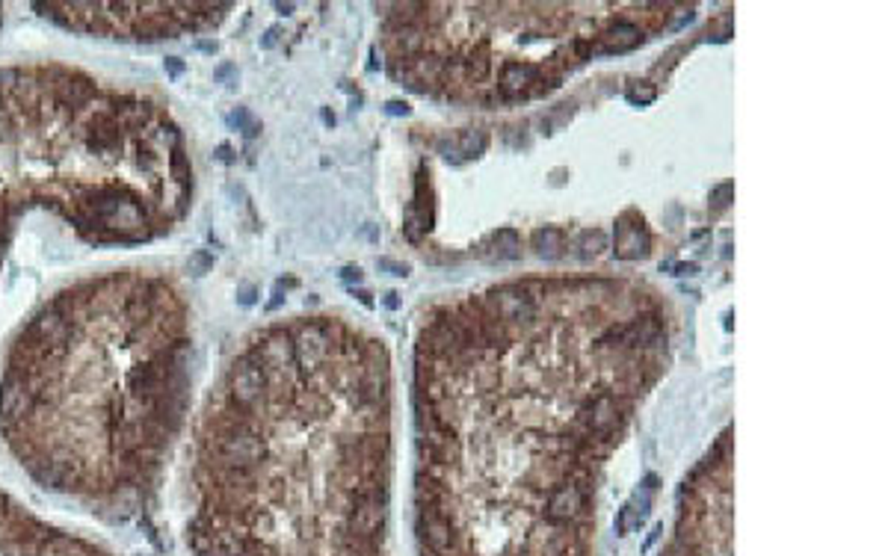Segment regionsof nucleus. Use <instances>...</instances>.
Wrapping results in <instances>:
<instances>
[{
    "instance_id": "7",
    "label": "nucleus",
    "mask_w": 888,
    "mask_h": 556,
    "mask_svg": "<svg viewBox=\"0 0 888 556\" xmlns=\"http://www.w3.org/2000/svg\"><path fill=\"white\" fill-rule=\"evenodd\" d=\"M542 83V74L536 66L530 63H506L501 68V92L506 98H521V95H530L533 86Z\"/></svg>"
},
{
    "instance_id": "2",
    "label": "nucleus",
    "mask_w": 888,
    "mask_h": 556,
    "mask_svg": "<svg viewBox=\"0 0 888 556\" xmlns=\"http://www.w3.org/2000/svg\"><path fill=\"white\" fill-rule=\"evenodd\" d=\"M190 198L187 143L160 98L59 63L0 68V267L36 207L92 246H140L181 222Z\"/></svg>"
},
{
    "instance_id": "27",
    "label": "nucleus",
    "mask_w": 888,
    "mask_h": 556,
    "mask_svg": "<svg viewBox=\"0 0 888 556\" xmlns=\"http://www.w3.org/2000/svg\"><path fill=\"white\" fill-rule=\"evenodd\" d=\"M341 275L347 278V282H362V269H359V267H347Z\"/></svg>"
},
{
    "instance_id": "10",
    "label": "nucleus",
    "mask_w": 888,
    "mask_h": 556,
    "mask_svg": "<svg viewBox=\"0 0 888 556\" xmlns=\"http://www.w3.org/2000/svg\"><path fill=\"white\" fill-rule=\"evenodd\" d=\"M583 509V491L575 483H560L548 498V518L551 521H571Z\"/></svg>"
},
{
    "instance_id": "3",
    "label": "nucleus",
    "mask_w": 888,
    "mask_h": 556,
    "mask_svg": "<svg viewBox=\"0 0 888 556\" xmlns=\"http://www.w3.org/2000/svg\"><path fill=\"white\" fill-rule=\"evenodd\" d=\"M36 9L74 33L157 42L213 27L228 4H36Z\"/></svg>"
},
{
    "instance_id": "14",
    "label": "nucleus",
    "mask_w": 888,
    "mask_h": 556,
    "mask_svg": "<svg viewBox=\"0 0 888 556\" xmlns=\"http://www.w3.org/2000/svg\"><path fill=\"white\" fill-rule=\"evenodd\" d=\"M533 249H536V254L545 257V261H557L563 254V231L554 225H545L539 231H533Z\"/></svg>"
},
{
    "instance_id": "24",
    "label": "nucleus",
    "mask_w": 888,
    "mask_h": 556,
    "mask_svg": "<svg viewBox=\"0 0 888 556\" xmlns=\"http://www.w3.org/2000/svg\"><path fill=\"white\" fill-rule=\"evenodd\" d=\"M163 66H166V71H169L172 77H178V74H181V71H184V63H181V59H175V56H169V59H166V63H163Z\"/></svg>"
},
{
    "instance_id": "28",
    "label": "nucleus",
    "mask_w": 888,
    "mask_h": 556,
    "mask_svg": "<svg viewBox=\"0 0 888 556\" xmlns=\"http://www.w3.org/2000/svg\"><path fill=\"white\" fill-rule=\"evenodd\" d=\"M675 269H678L675 275H696V264H678Z\"/></svg>"
},
{
    "instance_id": "8",
    "label": "nucleus",
    "mask_w": 888,
    "mask_h": 556,
    "mask_svg": "<svg viewBox=\"0 0 888 556\" xmlns=\"http://www.w3.org/2000/svg\"><path fill=\"white\" fill-rule=\"evenodd\" d=\"M648 246H651V240H648V231L643 228V220H634V222L622 220L616 225V254L622 257V261H637V257H645Z\"/></svg>"
},
{
    "instance_id": "6",
    "label": "nucleus",
    "mask_w": 888,
    "mask_h": 556,
    "mask_svg": "<svg viewBox=\"0 0 888 556\" xmlns=\"http://www.w3.org/2000/svg\"><path fill=\"white\" fill-rule=\"evenodd\" d=\"M616 341L619 346H651L660 341V323L655 316H637L625 326H616L604 334V344Z\"/></svg>"
},
{
    "instance_id": "23",
    "label": "nucleus",
    "mask_w": 888,
    "mask_h": 556,
    "mask_svg": "<svg viewBox=\"0 0 888 556\" xmlns=\"http://www.w3.org/2000/svg\"><path fill=\"white\" fill-rule=\"evenodd\" d=\"M379 267H382V269H388L391 275H409V267H406V264H397V261H388V257H382V261H379Z\"/></svg>"
},
{
    "instance_id": "4",
    "label": "nucleus",
    "mask_w": 888,
    "mask_h": 556,
    "mask_svg": "<svg viewBox=\"0 0 888 556\" xmlns=\"http://www.w3.org/2000/svg\"><path fill=\"white\" fill-rule=\"evenodd\" d=\"M0 556H110L77 535L53 530L0 491Z\"/></svg>"
},
{
    "instance_id": "17",
    "label": "nucleus",
    "mask_w": 888,
    "mask_h": 556,
    "mask_svg": "<svg viewBox=\"0 0 888 556\" xmlns=\"http://www.w3.org/2000/svg\"><path fill=\"white\" fill-rule=\"evenodd\" d=\"M491 243H495V252H498V257H504V261L519 257V234L512 228H501L495 237H491Z\"/></svg>"
},
{
    "instance_id": "26",
    "label": "nucleus",
    "mask_w": 888,
    "mask_h": 556,
    "mask_svg": "<svg viewBox=\"0 0 888 556\" xmlns=\"http://www.w3.org/2000/svg\"><path fill=\"white\" fill-rule=\"evenodd\" d=\"M385 110H388L391 115H406V113H409V107H406L403 101H388V104H385Z\"/></svg>"
},
{
    "instance_id": "12",
    "label": "nucleus",
    "mask_w": 888,
    "mask_h": 556,
    "mask_svg": "<svg viewBox=\"0 0 888 556\" xmlns=\"http://www.w3.org/2000/svg\"><path fill=\"white\" fill-rule=\"evenodd\" d=\"M601 51H607V53H622V51H631V48H637L640 42H643V33H640V27L637 24H631V21H616L613 27H610L604 36H601Z\"/></svg>"
},
{
    "instance_id": "1",
    "label": "nucleus",
    "mask_w": 888,
    "mask_h": 556,
    "mask_svg": "<svg viewBox=\"0 0 888 556\" xmlns=\"http://www.w3.org/2000/svg\"><path fill=\"white\" fill-rule=\"evenodd\" d=\"M193 331L163 272L116 269L53 293L0 367V435L39 485L125 521L154 498L190 408Z\"/></svg>"
},
{
    "instance_id": "15",
    "label": "nucleus",
    "mask_w": 888,
    "mask_h": 556,
    "mask_svg": "<svg viewBox=\"0 0 888 556\" xmlns=\"http://www.w3.org/2000/svg\"><path fill=\"white\" fill-rule=\"evenodd\" d=\"M607 249V234L604 231H583L581 234V240H578V254L583 257V261H589V257H598L601 252Z\"/></svg>"
},
{
    "instance_id": "13",
    "label": "nucleus",
    "mask_w": 888,
    "mask_h": 556,
    "mask_svg": "<svg viewBox=\"0 0 888 556\" xmlns=\"http://www.w3.org/2000/svg\"><path fill=\"white\" fill-rule=\"evenodd\" d=\"M424 539L432 550H447L453 545V532L450 524L436 512H424Z\"/></svg>"
},
{
    "instance_id": "5",
    "label": "nucleus",
    "mask_w": 888,
    "mask_h": 556,
    "mask_svg": "<svg viewBox=\"0 0 888 556\" xmlns=\"http://www.w3.org/2000/svg\"><path fill=\"white\" fill-rule=\"evenodd\" d=\"M489 305L495 311V316H501L506 323H527V320H533V314H536L533 296L519 284H506V287L491 290Z\"/></svg>"
},
{
    "instance_id": "20",
    "label": "nucleus",
    "mask_w": 888,
    "mask_h": 556,
    "mask_svg": "<svg viewBox=\"0 0 888 556\" xmlns=\"http://www.w3.org/2000/svg\"><path fill=\"white\" fill-rule=\"evenodd\" d=\"M628 98L634 104H651L655 101V86H648V83H634L628 89Z\"/></svg>"
},
{
    "instance_id": "21",
    "label": "nucleus",
    "mask_w": 888,
    "mask_h": 556,
    "mask_svg": "<svg viewBox=\"0 0 888 556\" xmlns=\"http://www.w3.org/2000/svg\"><path fill=\"white\" fill-rule=\"evenodd\" d=\"M465 71H468V77L471 81H483V77L489 74V59L486 56H477V59H465Z\"/></svg>"
},
{
    "instance_id": "18",
    "label": "nucleus",
    "mask_w": 888,
    "mask_h": 556,
    "mask_svg": "<svg viewBox=\"0 0 888 556\" xmlns=\"http://www.w3.org/2000/svg\"><path fill=\"white\" fill-rule=\"evenodd\" d=\"M394 42H397V48H400L406 56H412V53H418V51H421V45H424V33H421L418 27H412V24H403V27L397 30V36H394Z\"/></svg>"
},
{
    "instance_id": "19",
    "label": "nucleus",
    "mask_w": 888,
    "mask_h": 556,
    "mask_svg": "<svg viewBox=\"0 0 888 556\" xmlns=\"http://www.w3.org/2000/svg\"><path fill=\"white\" fill-rule=\"evenodd\" d=\"M732 195H735V184L725 181V184L710 190V205H714V210H723V207H728V202H732Z\"/></svg>"
},
{
    "instance_id": "9",
    "label": "nucleus",
    "mask_w": 888,
    "mask_h": 556,
    "mask_svg": "<svg viewBox=\"0 0 888 556\" xmlns=\"http://www.w3.org/2000/svg\"><path fill=\"white\" fill-rule=\"evenodd\" d=\"M581 421L589 426V432H610L619 421V408H616V400L610 393H598L581 408Z\"/></svg>"
},
{
    "instance_id": "16",
    "label": "nucleus",
    "mask_w": 888,
    "mask_h": 556,
    "mask_svg": "<svg viewBox=\"0 0 888 556\" xmlns=\"http://www.w3.org/2000/svg\"><path fill=\"white\" fill-rule=\"evenodd\" d=\"M456 151L462 157H477L486 151V133L483 130H462L456 136Z\"/></svg>"
},
{
    "instance_id": "25",
    "label": "nucleus",
    "mask_w": 888,
    "mask_h": 556,
    "mask_svg": "<svg viewBox=\"0 0 888 556\" xmlns=\"http://www.w3.org/2000/svg\"><path fill=\"white\" fill-rule=\"evenodd\" d=\"M275 38H279V27H270V30L264 33V38H261V48H272Z\"/></svg>"
},
{
    "instance_id": "22",
    "label": "nucleus",
    "mask_w": 888,
    "mask_h": 556,
    "mask_svg": "<svg viewBox=\"0 0 888 556\" xmlns=\"http://www.w3.org/2000/svg\"><path fill=\"white\" fill-rule=\"evenodd\" d=\"M193 272L195 275H205L210 267H213V254H208V252H199V254H193Z\"/></svg>"
},
{
    "instance_id": "11",
    "label": "nucleus",
    "mask_w": 888,
    "mask_h": 556,
    "mask_svg": "<svg viewBox=\"0 0 888 556\" xmlns=\"http://www.w3.org/2000/svg\"><path fill=\"white\" fill-rule=\"evenodd\" d=\"M382 524V509H379V500L370 498V494H362L359 503L352 509V530L359 535H373Z\"/></svg>"
}]
</instances>
